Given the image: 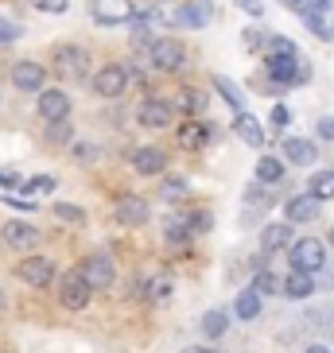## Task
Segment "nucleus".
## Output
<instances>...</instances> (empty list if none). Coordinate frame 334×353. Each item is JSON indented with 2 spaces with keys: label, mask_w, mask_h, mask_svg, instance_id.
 I'll use <instances>...</instances> for the list:
<instances>
[{
  "label": "nucleus",
  "mask_w": 334,
  "mask_h": 353,
  "mask_svg": "<svg viewBox=\"0 0 334 353\" xmlns=\"http://www.w3.org/2000/svg\"><path fill=\"white\" fill-rule=\"evenodd\" d=\"M16 183H20V175H16V171H0V190L16 187Z\"/></svg>",
  "instance_id": "obj_45"
},
{
  "label": "nucleus",
  "mask_w": 334,
  "mask_h": 353,
  "mask_svg": "<svg viewBox=\"0 0 334 353\" xmlns=\"http://www.w3.org/2000/svg\"><path fill=\"white\" fill-rule=\"evenodd\" d=\"M183 353H214V350H206V345H187Z\"/></svg>",
  "instance_id": "obj_47"
},
{
  "label": "nucleus",
  "mask_w": 334,
  "mask_h": 353,
  "mask_svg": "<svg viewBox=\"0 0 334 353\" xmlns=\"http://www.w3.org/2000/svg\"><path fill=\"white\" fill-rule=\"evenodd\" d=\"M55 74L66 78V82L86 78V74H90V54H86L82 47H59V51H55Z\"/></svg>",
  "instance_id": "obj_3"
},
{
  "label": "nucleus",
  "mask_w": 334,
  "mask_h": 353,
  "mask_svg": "<svg viewBox=\"0 0 334 353\" xmlns=\"http://www.w3.org/2000/svg\"><path fill=\"white\" fill-rule=\"evenodd\" d=\"M167 241H171V245H187V241H190V225L183 218H167Z\"/></svg>",
  "instance_id": "obj_28"
},
{
  "label": "nucleus",
  "mask_w": 334,
  "mask_h": 353,
  "mask_svg": "<svg viewBox=\"0 0 334 353\" xmlns=\"http://www.w3.org/2000/svg\"><path fill=\"white\" fill-rule=\"evenodd\" d=\"M331 241H334V229H331Z\"/></svg>",
  "instance_id": "obj_51"
},
{
  "label": "nucleus",
  "mask_w": 334,
  "mask_h": 353,
  "mask_svg": "<svg viewBox=\"0 0 334 353\" xmlns=\"http://www.w3.org/2000/svg\"><path fill=\"white\" fill-rule=\"evenodd\" d=\"M164 194H167V198L187 194V183H183V179H171V183H164Z\"/></svg>",
  "instance_id": "obj_41"
},
{
  "label": "nucleus",
  "mask_w": 334,
  "mask_h": 353,
  "mask_svg": "<svg viewBox=\"0 0 334 353\" xmlns=\"http://www.w3.org/2000/svg\"><path fill=\"white\" fill-rule=\"evenodd\" d=\"M210 16H214V8H210V4H183V8H175V16H171V20H175L179 28H206Z\"/></svg>",
  "instance_id": "obj_18"
},
{
  "label": "nucleus",
  "mask_w": 334,
  "mask_h": 353,
  "mask_svg": "<svg viewBox=\"0 0 334 353\" xmlns=\"http://www.w3.org/2000/svg\"><path fill=\"white\" fill-rule=\"evenodd\" d=\"M311 194L319 198V202L334 198V171H315L311 175Z\"/></svg>",
  "instance_id": "obj_26"
},
{
  "label": "nucleus",
  "mask_w": 334,
  "mask_h": 353,
  "mask_svg": "<svg viewBox=\"0 0 334 353\" xmlns=\"http://www.w3.org/2000/svg\"><path fill=\"white\" fill-rule=\"evenodd\" d=\"M237 8L249 12V16H264V4H261V0H237Z\"/></svg>",
  "instance_id": "obj_42"
},
{
  "label": "nucleus",
  "mask_w": 334,
  "mask_h": 353,
  "mask_svg": "<svg viewBox=\"0 0 334 353\" xmlns=\"http://www.w3.org/2000/svg\"><path fill=\"white\" fill-rule=\"evenodd\" d=\"M82 276L90 280V288H94V291H101V288H109V283H113L117 268H113V260H109V256L94 252V256L82 260Z\"/></svg>",
  "instance_id": "obj_13"
},
{
  "label": "nucleus",
  "mask_w": 334,
  "mask_h": 353,
  "mask_svg": "<svg viewBox=\"0 0 334 353\" xmlns=\"http://www.w3.org/2000/svg\"><path fill=\"white\" fill-rule=\"evenodd\" d=\"M326 264V249H323V241H315V237H303L292 245V268L299 272H319Z\"/></svg>",
  "instance_id": "obj_6"
},
{
  "label": "nucleus",
  "mask_w": 334,
  "mask_h": 353,
  "mask_svg": "<svg viewBox=\"0 0 334 353\" xmlns=\"http://www.w3.org/2000/svg\"><path fill=\"white\" fill-rule=\"evenodd\" d=\"M90 16H94L101 28H117V23L132 20L136 12H132V0H94V4H90Z\"/></svg>",
  "instance_id": "obj_7"
},
{
  "label": "nucleus",
  "mask_w": 334,
  "mask_h": 353,
  "mask_svg": "<svg viewBox=\"0 0 334 353\" xmlns=\"http://www.w3.org/2000/svg\"><path fill=\"white\" fill-rule=\"evenodd\" d=\"M268 121H272V128H284V125H288V121H292V113H288L284 105H276V109H272V113H268Z\"/></svg>",
  "instance_id": "obj_39"
},
{
  "label": "nucleus",
  "mask_w": 334,
  "mask_h": 353,
  "mask_svg": "<svg viewBox=\"0 0 334 353\" xmlns=\"http://www.w3.org/2000/svg\"><path fill=\"white\" fill-rule=\"evenodd\" d=\"M171 117H175V109H171L164 97H144L140 109H136V121H140L144 128H167L171 125Z\"/></svg>",
  "instance_id": "obj_11"
},
{
  "label": "nucleus",
  "mask_w": 334,
  "mask_h": 353,
  "mask_svg": "<svg viewBox=\"0 0 334 353\" xmlns=\"http://www.w3.org/2000/svg\"><path fill=\"white\" fill-rule=\"evenodd\" d=\"M55 218L74 221V225H78V221H86V214H82V206H74V202H59V206H55Z\"/></svg>",
  "instance_id": "obj_33"
},
{
  "label": "nucleus",
  "mask_w": 334,
  "mask_h": 353,
  "mask_svg": "<svg viewBox=\"0 0 334 353\" xmlns=\"http://www.w3.org/2000/svg\"><path fill=\"white\" fill-rule=\"evenodd\" d=\"M8 78L20 94H39L43 82H47V70H43L39 63H32V59H20V63H12Z\"/></svg>",
  "instance_id": "obj_5"
},
{
  "label": "nucleus",
  "mask_w": 334,
  "mask_h": 353,
  "mask_svg": "<svg viewBox=\"0 0 334 353\" xmlns=\"http://www.w3.org/2000/svg\"><path fill=\"white\" fill-rule=\"evenodd\" d=\"M268 74H272V82H280L284 90L307 78V70L299 66V59H295V54H268Z\"/></svg>",
  "instance_id": "obj_9"
},
{
  "label": "nucleus",
  "mask_w": 334,
  "mask_h": 353,
  "mask_svg": "<svg viewBox=\"0 0 334 353\" xmlns=\"http://www.w3.org/2000/svg\"><path fill=\"white\" fill-rule=\"evenodd\" d=\"M0 307H4V291H0Z\"/></svg>",
  "instance_id": "obj_50"
},
{
  "label": "nucleus",
  "mask_w": 334,
  "mask_h": 353,
  "mask_svg": "<svg viewBox=\"0 0 334 353\" xmlns=\"http://www.w3.org/2000/svg\"><path fill=\"white\" fill-rule=\"evenodd\" d=\"M148 63L156 66V70H183L187 51H183V43L179 39H156L152 43V51H148Z\"/></svg>",
  "instance_id": "obj_4"
},
{
  "label": "nucleus",
  "mask_w": 334,
  "mask_h": 353,
  "mask_svg": "<svg viewBox=\"0 0 334 353\" xmlns=\"http://www.w3.org/2000/svg\"><path fill=\"white\" fill-rule=\"evenodd\" d=\"M74 159H78V163H94V159H97V148L86 144V140H78V144H74Z\"/></svg>",
  "instance_id": "obj_38"
},
{
  "label": "nucleus",
  "mask_w": 334,
  "mask_h": 353,
  "mask_svg": "<svg viewBox=\"0 0 334 353\" xmlns=\"http://www.w3.org/2000/svg\"><path fill=\"white\" fill-rule=\"evenodd\" d=\"M55 260H47V256H28V260H20V268H16V276H20L28 288H47V283L55 280Z\"/></svg>",
  "instance_id": "obj_8"
},
{
  "label": "nucleus",
  "mask_w": 334,
  "mask_h": 353,
  "mask_svg": "<svg viewBox=\"0 0 334 353\" xmlns=\"http://www.w3.org/2000/svg\"><path fill=\"white\" fill-rule=\"evenodd\" d=\"M202 105H206V97L195 94V90H183V94H179V109H183L187 117H199V113H202Z\"/></svg>",
  "instance_id": "obj_29"
},
{
  "label": "nucleus",
  "mask_w": 334,
  "mask_h": 353,
  "mask_svg": "<svg viewBox=\"0 0 334 353\" xmlns=\"http://www.w3.org/2000/svg\"><path fill=\"white\" fill-rule=\"evenodd\" d=\"M303 23H307V32L311 35H319V39H331V28H326V20H323V12H303Z\"/></svg>",
  "instance_id": "obj_30"
},
{
  "label": "nucleus",
  "mask_w": 334,
  "mask_h": 353,
  "mask_svg": "<svg viewBox=\"0 0 334 353\" xmlns=\"http://www.w3.org/2000/svg\"><path fill=\"white\" fill-rule=\"evenodd\" d=\"M90 280L82 276V268L78 272H66L63 283H59V299H63L66 311H82V307H90Z\"/></svg>",
  "instance_id": "obj_2"
},
{
  "label": "nucleus",
  "mask_w": 334,
  "mask_h": 353,
  "mask_svg": "<svg viewBox=\"0 0 334 353\" xmlns=\"http://www.w3.org/2000/svg\"><path fill=\"white\" fill-rule=\"evenodd\" d=\"M8 206H16V210H35V202H32V198L23 202V198H12V194H8Z\"/></svg>",
  "instance_id": "obj_46"
},
{
  "label": "nucleus",
  "mask_w": 334,
  "mask_h": 353,
  "mask_svg": "<svg viewBox=\"0 0 334 353\" xmlns=\"http://www.w3.org/2000/svg\"><path fill=\"white\" fill-rule=\"evenodd\" d=\"M315 156H319V148L311 144V140H299V136H292V140H284V159L288 163H299V167H311Z\"/></svg>",
  "instance_id": "obj_17"
},
{
  "label": "nucleus",
  "mask_w": 334,
  "mask_h": 353,
  "mask_svg": "<svg viewBox=\"0 0 334 353\" xmlns=\"http://www.w3.org/2000/svg\"><path fill=\"white\" fill-rule=\"evenodd\" d=\"M167 295H171V280H167V276H156V280L148 283V299L152 303H164Z\"/></svg>",
  "instance_id": "obj_31"
},
{
  "label": "nucleus",
  "mask_w": 334,
  "mask_h": 353,
  "mask_svg": "<svg viewBox=\"0 0 334 353\" xmlns=\"http://www.w3.org/2000/svg\"><path fill=\"white\" fill-rule=\"evenodd\" d=\"M292 241V221H280V225H268L261 233V245H264V252H276V249H284Z\"/></svg>",
  "instance_id": "obj_22"
},
{
  "label": "nucleus",
  "mask_w": 334,
  "mask_h": 353,
  "mask_svg": "<svg viewBox=\"0 0 334 353\" xmlns=\"http://www.w3.org/2000/svg\"><path fill=\"white\" fill-rule=\"evenodd\" d=\"M128 82H132V74H128V66H121V63H109V66H101V70L94 74V94L97 97H121L128 90Z\"/></svg>",
  "instance_id": "obj_1"
},
{
  "label": "nucleus",
  "mask_w": 334,
  "mask_h": 353,
  "mask_svg": "<svg viewBox=\"0 0 334 353\" xmlns=\"http://www.w3.org/2000/svg\"><path fill=\"white\" fill-rule=\"evenodd\" d=\"M113 214H117L121 225H144V221L152 218V206H148V198H140V194H121Z\"/></svg>",
  "instance_id": "obj_10"
},
{
  "label": "nucleus",
  "mask_w": 334,
  "mask_h": 353,
  "mask_svg": "<svg viewBox=\"0 0 334 353\" xmlns=\"http://www.w3.org/2000/svg\"><path fill=\"white\" fill-rule=\"evenodd\" d=\"M257 179L268 183V187H272V183H280V179H284V163L276 156H261V159H257Z\"/></svg>",
  "instance_id": "obj_24"
},
{
  "label": "nucleus",
  "mask_w": 334,
  "mask_h": 353,
  "mask_svg": "<svg viewBox=\"0 0 334 353\" xmlns=\"http://www.w3.org/2000/svg\"><path fill=\"white\" fill-rule=\"evenodd\" d=\"M319 206H323V202H319V198L315 194H295V198H288V206H284V214H288V221H315L319 218Z\"/></svg>",
  "instance_id": "obj_16"
},
{
  "label": "nucleus",
  "mask_w": 334,
  "mask_h": 353,
  "mask_svg": "<svg viewBox=\"0 0 334 353\" xmlns=\"http://www.w3.org/2000/svg\"><path fill=\"white\" fill-rule=\"evenodd\" d=\"M214 90H218V94L226 97V101H230L233 109H237V113H241V109H245V97H241V90H237V85L230 82V78H222V74H218V78H214Z\"/></svg>",
  "instance_id": "obj_27"
},
{
  "label": "nucleus",
  "mask_w": 334,
  "mask_h": 353,
  "mask_svg": "<svg viewBox=\"0 0 334 353\" xmlns=\"http://www.w3.org/2000/svg\"><path fill=\"white\" fill-rule=\"evenodd\" d=\"M47 136H51V140H70V128H66V121H51Z\"/></svg>",
  "instance_id": "obj_40"
},
{
  "label": "nucleus",
  "mask_w": 334,
  "mask_h": 353,
  "mask_svg": "<svg viewBox=\"0 0 334 353\" xmlns=\"http://www.w3.org/2000/svg\"><path fill=\"white\" fill-rule=\"evenodd\" d=\"M233 128H237V136H241V140H245L249 148H261V144H264V128L257 125V121H253V117L245 113V109L237 113V121H233Z\"/></svg>",
  "instance_id": "obj_20"
},
{
  "label": "nucleus",
  "mask_w": 334,
  "mask_h": 353,
  "mask_svg": "<svg viewBox=\"0 0 334 353\" xmlns=\"http://www.w3.org/2000/svg\"><path fill=\"white\" fill-rule=\"evenodd\" d=\"M280 4H288V8H299L303 0H280Z\"/></svg>",
  "instance_id": "obj_49"
},
{
  "label": "nucleus",
  "mask_w": 334,
  "mask_h": 353,
  "mask_svg": "<svg viewBox=\"0 0 334 353\" xmlns=\"http://www.w3.org/2000/svg\"><path fill=\"white\" fill-rule=\"evenodd\" d=\"M331 8V0H303L299 4V12H326Z\"/></svg>",
  "instance_id": "obj_43"
},
{
  "label": "nucleus",
  "mask_w": 334,
  "mask_h": 353,
  "mask_svg": "<svg viewBox=\"0 0 334 353\" xmlns=\"http://www.w3.org/2000/svg\"><path fill=\"white\" fill-rule=\"evenodd\" d=\"M39 117L51 125V121H66L70 117V97L63 90H39Z\"/></svg>",
  "instance_id": "obj_14"
},
{
  "label": "nucleus",
  "mask_w": 334,
  "mask_h": 353,
  "mask_svg": "<svg viewBox=\"0 0 334 353\" xmlns=\"http://www.w3.org/2000/svg\"><path fill=\"white\" fill-rule=\"evenodd\" d=\"M268 54H299V51H295V43H292V39H284V35H272V39H268Z\"/></svg>",
  "instance_id": "obj_36"
},
{
  "label": "nucleus",
  "mask_w": 334,
  "mask_h": 353,
  "mask_svg": "<svg viewBox=\"0 0 334 353\" xmlns=\"http://www.w3.org/2000/svg\"><path fill=\"white\" fill-rule=\"evenodd\" d=\"M261 299H264V295L257 288H245L237 295V303H233V314H237V319H245V322H253L257 314H261Z\"/></svg>",
  "instance_id": "obj_19"
},
{
  "label": "nucleus",
  "mask_w": 334,
  "mask_h": 353,
  "mask_svg": "<svg viewBox=\"0 0 334 353\" xmlns=\"http://www.w3.org/2000/svg\"><path fill=\"white\" fill-rule=\"evenodd\" d=\"M132 167H136V175L152 179V175H159V171L167 167V152H164V148H136V152H132Z\"/></svg>",
  "instance_id": "obj_15"
},
{
  "label": "nucleus",
  "mask_w": 334,
  "mask_h": 353,
  "mask_svg": "<svg viewBox=\"0 0 334 353\" xmlns=\"http://www.w3.org/2000/svg\"><path fill=\"white\" fill-rule=\"evenodd\" d=\"M210 140V128L202 125V121H187V125L179 128V144L183 148H190V152H199L202 144Z\"/></svg>",
  "instance_id": "obj_21"
},
{
  "label": "nucleus",
  "mask_w": 334,
  "mask_h": 353,
  "mask_svg": "<svg viewBox=\"0 0 334 353\" xmlns=\"http://www.w3.org/2000/svg\"><path fill=\"white\" fill-rule=\"evenodd\" d=\"M284 291H288L292 299H307V295H311V291H315V280H311V272H299V268H295L292 276H288V283H284Z\"/></svg>",
  "instance_id": "obj_23"
},
{
  "label": "nucleus",
  "mask_w": 334,
  "mask_h": 353,
  "mask_svg": "<svg viewBox=\"0 0 334 353\" xmlns=\"http://www.w3.org/2000/svg\"><path fill=\"white\" fill-rule=\"evenodd\" d=\"M319 136H323V140H334V117H323V121H319Z\"/></svg>",
  "instance_id": "obj_44"
},
{
  "label": "nucleus",
  "mask_w": 334,
  "mask_h": 353,
  "mask_svg": "<svg viewBox=\"0 0 334 353\" xmlns=\"http://www.w3.org/2000/svg\"><path fill=\"white\" fill-rule=\"evenodd\" d=\"M226 330H230V314L226 311H206L202 314V334H206V338H222Z\"/></svg>",
  "instance_id": "obj_25"
},
{
  "label": "nucleus",
  "mask_w": 334,
  "mask_h": 353,
  "mask_svg": "<svg viewBox=\"0 0 334 353\" xmlns=\"http://www.w3.org/2000/svg\"><path fill=\"white\" fill-rule=\"evenodd\" d=\"M307 353H331L326 345H307Z\"/></svg>",
  "instance_id": "obj_48"
},
{
  "label": "nucleus",
  "mask_w": 334,
  "mask_h": 353,
  "mask_svg": "<svg viewBox=\"0 0 334 353\" xmlns=\"http://www.w3.org/2000/svg\"><path fill=\"white\" fill-rule=\"evenodd\" d=\"M0 241L8 249H35L39 245V229L28 225V221H4L0 225Z\"/></svg>",
  "instance_id": "obj_12"
},
{
  "label": "nucleus",
  "mask_w": 334,
  "mask_h": 353,
  "mask_svg": "<svg viewBox=\"0 0 334 353\" xmlns=\"http://www.w3.org/2000/svg\"><path fill=\"white\" fill-rule=\"evenodd\" d=\"M32 8L47 12V16H63V12H66V0H32Z\"/></svg>",
  "instance_id": "obj_37"
},
{
  "label": "nucleus",
  "mask_w": 334,
  "mask_h": 353,
  "mask_svg": "<svg viewBox=\"0 0 334 353\" xmlns=\"http://www.w3.org/2000/svg\"><path fill=\"white\" fill-rule=\"evenodd\" d=\"M253 288L261 291V295H276V291H280V283H276V276H272V272H257Z\"/></svg>",
  "instance_id": "obj_34"
},
{
  "label": "nucleus",
  "mask_w": 334,
  "mask_h": 353,
  "mask_svg": "<svg viewBox=\"0 0 334 353\" xmlns=\"http://www.w3.org/2000/svg\"><path fill=\"white\" fill-rule=\"evenodd\" d=\"M23 190H28V194H47V190H55V179H51V175L23 179Z\"/></svg>",
  "instance_id": "obj_32"
},
{
  "label": "nucleus",
  "mask_w": 334,
  "mask_h": 353,
  "mask_svg": "<svg viewBox=\"0 0 334 353\" xmlns=\"http://www.w3.org/2000/svg\"><path fill=\"white\" fill-rule=\"evenodd\" d=\"M20 23H12V20H0V47H8V43H16L20 39Z\"/></svg>",
  "instance_id": "obj_35"
}]
</instances>
